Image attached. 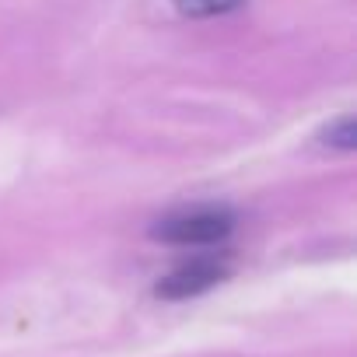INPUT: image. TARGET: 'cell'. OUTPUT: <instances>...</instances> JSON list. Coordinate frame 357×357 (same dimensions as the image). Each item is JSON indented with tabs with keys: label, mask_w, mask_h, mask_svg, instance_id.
<instances>
[{
	"label": "cell",
	"mask_w": 357,
	"mask_h": 357,
	"mask_svg": "<svg viewBox=\"0 0 357 357\" xmlns=\"http://www.w3.org/2000/svg\"><path fill=\"white\" fill-rule=\"evenodd\" d=\"M326 144H333V147H343V151H350L354 147V140H357V130H354V119L350 116H343L340 123H333L329 130H326Z\"/></svg>",
	"instance_id": "277c9868"
},
{
	"label": "cell",
	"mask_w": 357,
	"mask_h": 357,
	"mask_svg": "<svg viewBox=\"0 0 357 357\" xmlns=\"http://www.w3.org/2000/svg\"><path fill=\"white\" fill-rule=\"evenodd\" d=\"M235 231V214L228 207H193V211H178L161 218L151 228V238L168 242V245H218Z\"/></svg>",
	"instance_id": "6da1fadb"
},
{
	"label": "cell",
	"mask_w": 357,
	"mask_h": 357,
	"mask_svg": "<svg viewBox=\"0 0 357 357\" xmlns=\"http://www.w3.org/2000/svg\"><path fill=\"white\" fill-rule=\"evenodd\" d=\"M172 4L186 18H221V15H231V11L245 8L249 0H172Z\"/></svg>",
	"instance_id": "3957f363"
},
{
	"label": "cell",
	"mask_w": 357,
	"mask_h": 357,
	"mask_svg": "<svg viewBox=\"0 0 357 357\" xmlns=\"http://www.w3.org/2000/svg\"><path fill=\"white\" fill-rule=\"evenodd\" d=\"M228 277V263L218 259V256H197L183 266H175L168 277L158 280L154 294L158 298H168V301H186V298H197L204 291H211L214 284H221Z\"/></svg>",
	"instance_id": "7a4b0ae2"
}]
</instances>
